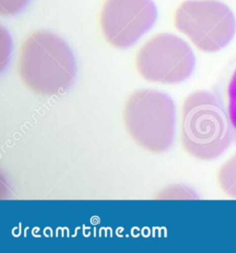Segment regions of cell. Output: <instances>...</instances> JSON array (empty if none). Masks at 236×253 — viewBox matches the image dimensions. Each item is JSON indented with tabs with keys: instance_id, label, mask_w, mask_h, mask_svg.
<instances>
[{
	"instance_id": "cell-6",
	"label": "cell",
	"mask_w": 236,
	"mask_h": 253,
	"mask_svg": "<svg viewBox=\"0 0 236 253\" xmlns=\"http://www.w3.org/2000/svg\"><path fill=\"white\" fill-rule=\"evenodd\" d=\"M157 15L152 0H104L99 20L101 34L111 46L127 49L153 27Z\"/></svg>"
},
{
	"instance_id": "cell-3",
	"label": "cell",
	"mask_w": 236,
	"mask_h": 253,
	"mask_svg": "<svg viewBox=\"0 0 236 253\" xmlns=\"http://www.w3.org/2000/svg\"><path fill=\"white\" fill-rule=\"evenodd\" d=\"M122 120L129 137L150 153L161 154L172 147L176 131V106L161 91L141 88L128 96Z\"/></svg>"
},
{
	"instance_id": "cell-1",
	"label": "cell",
	"mask_w": 236,
	"mask_h": 253,
	"mask_svg": "<svg viewBox=\"0 0 236 253\" xmlns=\"http://www.w3.org/2000/svg\"><path fill=\"white\" fill-rule=\"evenodd\" d=\"M22 85L34 93L53 96L64 93L77 74L75 56L68 43L47 31H37L22 42L17 62Z\"/></svg>"
},
{
	"instance_id": "cell-9",
	"label": "cell",
	"mask_w": 236,
	"mask_h": 253,
	"mask_svg": "<svg viewBox=\"0 0 236 253\" xmlns=\"http://www.w3.org/2000/svg\"><path fill=\"white\" fill-rule=\"evenodd\" d=\"M30 0H0L1 16H13L20 13Z\"/></svg>"
},
{
	"instance_id": "cell-5",
	"label": "cell",
	"mask_w": 236,
	"mask_h": 253,
	"mask_svg": "<svg viewBox=\"0 0 236 253\" xmlns=\"http://www.w3.org/2000/svg\"><path fill=\"white\" fill-rule=\"evenodd\" d=\"M136 69L143 80L160 84H177L188 80L196 67L191 47L171 34H157L136 54Z\"/></svg>"
},
{
	"instance_id": "cell-2",
	"label": "cell",
	"mask_w": 236,
	"mask_h": 253,
	"mask_svg": "<svg viewBox=\"0 0 236 253\" xmlns=\"http://www.w3.org/2000/svg\"><path fill=\"white\" fill-rule=\"evenodd\" d=\"M180 138L184 150L201 161L212 160L233 142V126L216 95L198 90L184 100Z\"/></svg>"
},
{
	"instance_id": "cell-7",
	"label": "cell",
	"mask_w": 236,
	"mask_h": 253,
	"mask_svg": "<svg viewBox=\"0 0 236 253\" xmlns=\"http://www.w3.org/2000/svg\"><path fill=\"white\" fill-rule=\"evenodd\" d=\"M217 180L223 193L236 199V153L220 168Z\"/></svg>"
},
{
	"instance_id": "cell-8",
	"label": "cell",
	"mask_w": 236,
	"mask_h": 253,
	"mask_svg": "<svg viewBox=\"0 0 236 253\" xmlns=\"http://www.w3.org/2000/svg\"><path fill=\"white\" fill-rule=\"evenodd\" d=\"M226 112L236 132V64L231 70L225 87Z\"/></svg>"
},
{
	"instance_id": "cell-4",
	"label": "cell",
	"mask_w": 236,
	"mask_h": 253,
	"mask_svg": "<svg viewBox=\"0 0 236 253\" xmlns=\"http://www.w3.org/2000/svg\"><path fill=\"white\" fill-rule=\"evenodd\" d=\"M178 31L201 52L217 53L227 46L236 33V19L229 6L219 0H187L174 15Z\"/></svg>"
}]
</instances>
